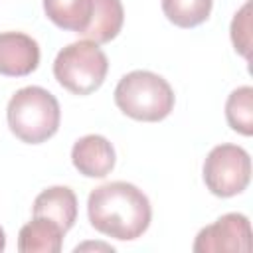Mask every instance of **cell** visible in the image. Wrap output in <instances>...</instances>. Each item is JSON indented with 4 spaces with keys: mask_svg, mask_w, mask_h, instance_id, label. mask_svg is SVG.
Here are the masks:
<instances>
[{
    "mask_svg": "<svg viewBox=\"0 0 253 253\" xmlns=\"http://www.w3.org/2000/svg\"><path fill=\"white\" fill-rule=\"evenodd\" d=\"M117 107L134 121L158 123L174 109V91L170 83L144 69L130 71L121 77L115 87Z\"/></svg>",
    "mask_w": 253,
    "mask_h": 253,
    "instance_id": "cell-3",
    "label": "cell"
},
{
    "mask_svg": "<svg viewBox=\"0 0 253 253\" xmlns=\"http://www.w3.org/2000/svg\"><path fill=\"white\" fill-rule=\"evenodd\" d=\"M4 247H6V233H4V229L0 227V253L4 251Z\"/></svg>",
    "mask_w": 253,
    "mask_h": 253,
    "instance_id": "cell-16",
    "label": "cell"
},
{
    "mask_svg": "<svg viewBox=\"0 0 253 253\" xmlns=\"http://www.w3.org/2000/svg\"><path fill=\"white\" fill-rule=\"evenodd\" d=\"M71 162L87 178H105L115 166V148L101 134H85L73 144Z\"/></svg>",
    "mask_w": 253,
    "mask_h": 253,
    "instance_id": "cell-8",
    "label": "cell"
},
{
    "mask_svg": "<svg viewBox=\"0 0 253 253\" xmlns=\"http://www.w3.org/2000/svg\"><path fill=\"white\" fill-rule=\"evenodd\" d=\"M40 63L38 42L24 32L0 34V75L26 77Z\"/></svg>",
    "mask_w": 253,
    "mask_h": 253,
    "instance_id": "cell-7",
    "label": "cell"
},
{
    "mask_svg": "<svg viewBox=\"0 0 253 253\" xmlns=\"http://www.w3.org/2000/svg\"><path fill=\"white\" fill-rule=\"evenodd\" d=\"M251 249V223L243 213H225L206 225L194 241L196 253H245Z\"/></svg>",
    "mask_w": 253,
    "mask_h": 253,
    "instance_id": "cell-6",
    "label": "cell"
},
{
    "mask_svg": "<svg viewBox=\"0 0 253 253\" xmlns=\"http://www.w3.org/2000/svg\"><path fill=\"white\" fill-rule=\"evenodd\" d=\"M125 10L121 0H93L89 26L83 30V38L95 43H109L123 28Z\"/></svg>",
    "mask_w": 253,
    "mask_h": 253,
    "instance_id": "cell-11",
    "label": "cell"
},
{
    "mask_svg": "<svg viewBox=\"0 0 253 253\" xmlns=\"http://www.w3.org/2000/svg\"><path fill=\"white\" fill-rule=\"evenodd\" d=\"M34 215L47 217L63 231H69L77 219V196L67 186H51L36 196Z\"/></svg>",
    "mask_w": 253,
    "mask_h": 253,
    "instance_id": "cell-9",
    "label": "cell"
},
{
    "mask_svg": "<svg viewBox=\"0 0 253 253\" xmlns=\"http://www.w3.org/2000/svg\"><path fill=\"white\" fill-rule=\"evenodd\" d=\"M251 180V158L237 144H217L204 160V182L217 198L241 194Z\"/></svg>",
    "mask_w": 253,
    "mask_h": 253,
    "instance_id": "cell-5",
    "label": "cell"
},
{
    "mask_svg": "<svg viewBox=\"0 0 253 253\" xmlns=\"http://www.w3.org/2000/svg\"><path fill=\"white\" fill-rule=\"evenodd\" d=\"M225 119L235 132L243 136L253 134V87L243 85L231 91L225 103Z\"/></svg>",
    "mask_w": 253,
    "mask_h": 253,
    "instance_id": "cell-14",
    "label": "cell"
},
{
    "mask_svg": "<svg viewBox=\"0 0 253 253\" xmlns=\"http://www.w3.org/2000/svg\"><path fill=\"white\" fill-rule=\"evenodd\" d=\"M6 119L16 138L28 144H40L57 132L61 111L57 99L47 89L30 85L12 95Z\"/></svg>",
    "mask_w": 253,
    "mask_h": 253,
    "instance_id": "cell-2",
    "label": "cell"
},
{
    "mask_svg": "<svg viewBox=\"0 0 253 253\" xmlns=\"http://www.w3.org/2000/svg\"><path fill=\"white\" fill-rule=\"evenodd\" d=\"M213 0H162L164 16L178 28H196L210 18Z\"/></svg>",
    "mask_w": 253,
    "mask_h": 253,
    "instance_id": "cell-13",
    "label": "cell"
},
{
    "mask_svg": "<svg viewBox=\"0 0 253 253\" xmlns=\"http://www.w3.org/2000/svg\"><path fill=\"white\" fill-rule=\"evenodd\" d=\"M65 231L47 217H36L28 221L18 233L20 253H59L63 247Z\"/></svg>",
    "mask_w": 253,
    "mask_h": 253,
    "instance_id": "cell-10",
    "label": "cell"
},
{
    "mask_svg": "<svg viewBox=\"0 0 253 253\" xmlns=\"http://www.w3.org/2000/svg\"><path fill=\"white\" fill-rule=\"evenodd\" d=\"M87 213L99 233L119 241L138 239L148 229L152 217L146 194L123 180L95 188L87 200Z\"/></svg>",
    "mask_w": 253,
    "mask_h": 253,
    "instance_id": "cell-1",
    "label": "cell"
},
{
    "mask_svg": "<svg viewBox=\"0 0 253 253\" xmlns=\"http://www.w3.org/2000/svg\"><path fill=\"white\" fill-rule=\"evenodd\" d=\"M109 71V61L99 43L81 40L65 45L55 61L53 75L57 83L73 95H89L97 91Z\"/></svg>",
    "mask_w": 253,
    "mask_h": 253,
    "instance_id": "cell-4",
    "label": "cell"
},
{
    "mask_svg": "<svg viewBox=\"0 0 253 253\" xmlns=\"http://www.w3.org/2000/svg\"><path fill=\"white\" fill-rule=\"evenodd\" d=\"M93 0H43L45 16L61 30L83 34L89 26Z\"/></svg>",
    "mask_w": 253,
    "mask_h": 253,
    "instance_id": "cell-12",
    "label": "cell"
},
{
    "mask_svg": "<svg viewBox=\"0 0 253 253\" xmlns=\"http://www.w3.org/2000/svg\"><path fill=\"white\" fill-rule=\"evenodd\" d=\"M231 42L237 53L249 57L251 49V4L245 2L231 20Z\"/></svg>",
    "mask_w": 253,
    "mask_h": 253,
    "instance_id": "cell-15",
    "label": "cell"
}]
</instances>
